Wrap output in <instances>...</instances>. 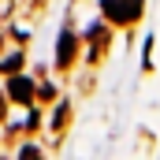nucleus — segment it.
I'll return each instance as SVG.
<instances>
[{"instance_id": "1", "label": "nucleus", "mask_w": 160, "mask_h": 160, "mask_svg": "<svg viewBox=\"0 0 160 160\" xmlns=\"http://www.w3.org/2000/svg\"><path fill=\"white\" fill-rule=\"evenodd\" d=\"M101 8H104V15H108L112 22H123V26L142 15V0H104Z\"/></svg>"}, {"instance_id": "2", "label": "nucleus", "mask_w": 160, "mask_h": 160, "mask_svg": "<svg viewBox=\"0 0 160 160\" xmlns=\"http://www.w3.org/2000/svg\"><path fill=\"white\" fill-rule=\"evenodd\" d=\"M75 52H78V38H75L71 30H63V34H60V52H56V67L67 71V67L75 63Z\"/></svg>"}, {"instance_id": "3", "label": "nucleus", "mask_w": 160, "mask_h": 160, "mask_svg": "<svg viewBox=\"0 0 160 160\" xmlns=\"http://www.w3.org/2000/svg\"><path fill=\"white\" fill-rule=\"evenodd\" d=\"M8 93H11L19 104H30V101H34V86H30L26 75H15V78L8 82Z\"/></svg>"}, {"instance_id": "4", "label": "nucleus", "mask_w": 160, "mask_h": 160, "mask_svg": "<svg viewBox=\"0 0 160 160\" xmlns=\"http://www.w3.org/2000/svg\"><path fill=\"white\" fill-rule=\"evenodd\" d=\"M104 48H108V30L104 26H93L89 30V60H101Z\"/></svg>"}, {"instance_id": "5", "label": "nucleus", "mask_w": 160, "mask_h": 160, "mask_svg": "<svg viewBox=\"0 0 160 160\" xmlns=\"http://www.w3.org/2000/svg\"><path fill=\"white\" fill-rule=\"evenodd\" d=\"M0 67H4V71H19V67H22V56L15 52V56H8V60H4Z\"/></svg>"}, {"instance_id": "6", "label": "nucleus", "mask_w": 160, "mask_h": 160, "mask_svg": "<svg viewBox=\"0 0 160 160\" xmlns=\"http://www.w3.org/2000/svg\"><path fill=\"white\" fill-rule=\"evenodd\" d=\"M11 8H15V0H0V19H8V15H11Z\"/></svg>"}, {"instance_id": "7", "label": "nucleus", "mask_w": 160, "mask_h": 160, "mask_svg": "<svg viewBox=\"0 0 160 160\" xmlns=\"http://www.w3.org/2000/svg\"><path fill=\"white\" fill-rule=\"evenodd\" d=\"M63 123H67V104H60V112H56V130H60Z\"/></svg>"}, {"instance_id": "8", "label": "nucleus", "mask_w": 160, "mask_h": 160, "mask_svg": "<svg viewBox=\"0 0 160 160\" xmlns=\"http://www.w3.org/2000/svg\"><path fill=\"white\" fill-rule=\"evenodd\" d=\"M0 116H4V97H0Z\"/></svg>"}]
</instances>
